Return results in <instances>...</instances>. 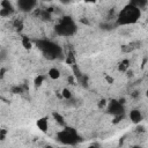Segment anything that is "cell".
I'll use <instances>...</instances> for the list:
<instances>
[{"instance_id":"6da1fadb","label":"cell","mask_w":148,"mask_h":148,"mask_svg":"<svg viewBox=\"0 0 148 148\" xmlns=\"http://www.w3.org/2000/svg\"><path fill=\"white\" fill-rule=\"evenodd\" d=\"M141 15H142L141 9H139L138 7H135L131 3H127L117 14L116 23H117V25H123V27L132 25V24H135L141 18Z\"/></svg>"},{"instance_id":"7a4b0ae2","label":"cell","mask_w":148,"mask_h":148,"mask_svg":"<svg viewBox=\"0 0 148 148\" xmlns=\"http://www.w3.org/2000/svg\"><path fill=\"white\" fill-rule=\"evenodd\" d=\"M57 139L59 142L64 145H69V146L76 145L77 142L81 141V138L77 134V132L71 127H65L64 130L59 131L57 133Z\"/></svg>"},{"instance_id":"3957f363","label":"cell","mask_w":148,"mask_h":148,"mask_svg":"<svg viewBox=\"0 0 148 148\" xmlns=\"http://www.w3.org/2000/svg\"><path fill=\"white\" fill-rule=\"evenodd\" d=\"M38 47L47 59H56L61 54V49L50 40L38 42Z\"/></svg>"},{"instance_id":"277c9868","label":"cell","mask_w":148,"mask_h":148,"mask_svg":"<svg viewBox=\"0 0 148 148\" xmlns=\"http://www.w3.org/2000/svg\"><path fill=\"white\" fill-rule=\"evenodd\" d=\"M76 31V25L71 17H64L57 25L56 32L60 36H72Z\"/></svg>"},{"instance_id":"5b68a950","label":"cell","mask_w":148,"mask_h":148,"mask_svg":"<svg viewBox=\"0 0 148 148\" xmlns=\"http://www.w3.org/2000/svg\"><path fill=\"white\" fill-rule=\"evenodd\" d=\"M37 6V0H17V7L22 12H31Z\"/></svg>"},{"instance_id":"8992f818","label":"cell","mask_w":148,"mask_h":148,"mask_svg":"<svg viewBox=\"0 0 148 148\" xmlns=\"http://www.w3.org/2000/svg\"><path fill=\"white\" fill-rule=\"evenodd\" d=\"M108 110L110 113L114 114V116H120V113L124 112V108H123V104L120 103V101H111L109 103V106H108Z\"/></svg>"},{"instance_id":"52a82bcc","label":"cell","mask_w":148,"mask_h":148,"mask_svg":"<svg viewBox=\"0 0 148 148\" xmlns=\"http://www.w3.org/2000/svg\"><path fill=\"white\" fill-rule=\"evenodd\" d=\"M13 12H14V8H13L12 3L9 2V0H2L1 1V9H0L1 16H9V14H12Z\"/></svg>"},{"instance_id":"ba28073f","label":"cell","mask_w":148,"mask_h":148,"mask_svg":"<svg viewBox=\"0 0 148 148\" xmlns=\"http://www.w3.org/2000/svg\"><path fill=\"white\" fill-rule=\"evenodd\" d=\"M130 119L133 124H139L143 119V114L139 109H133L130 111Z\"/></svg>"},{"instance_id":"9c48e42d","label":"cell","mask_w":148,"mask_h":148,"mask_svg":"<svg viewBox=\"0 0 148 148\" xmlns=\"http://www.w3.org/2000/svg\"><path fill=\"white\" fill-rule=\"evenodd\" d=\"M36 126L38 127V130L40 132H44V133L47 132V130H49V119H47V117H42V118L37 119Z\"/></svg>"},{"instance_id":"30bf717a","label":"cell","mask_w":148,"mask_h":148,"mask_svg":"<svg viewBox=\"0 0 148 148\" xmlns=\"http://www.w3.org/2000/svg\"><path fill=\"white\" fill-rule=\"evenodd\" d=\"M47 75H49V77H50L51 80H58V79L60 77L61 73H60V71H59L57 67H51V68L49 69V72H47Z\"/></svg>"},{"instance_id":"8fae6325","label":"cell","mask_w":148,"mask_h":148,"mask_svg":"<svg viewBox=\"0 0 148 148\" xmlns=\"http://www.w3.org/2000/svg\"><path fill=\"white\" fill-rule=\"evenodd\" d=\"M128 3H131V5H133V6H135V7H138L139 9H143L146 6H147V3H148V0H130V2Z\"/></svg>"},{"instance_id":"7c38bea8","label":"cell","mask_w":148,"mask_h":148,"mask_svg":"<svg viewBox=\"0 0 148 148\" xmlns=\"http://www.w3.org/2000/svg\"><path fill=\"white\" fill-rule=\"evenodd\" d=\"M128 67H130V60L128 59H124V60H121L120 62H119V65H118V71L119 72H127L128 71Z\"/></svg>"},{"instance_id":"4fadbf2b","label":"cell","mask_w":148,"mask_h":148,"mask_svg":"<svg viewBox=\"0 0 148 148\" xmlns=\"http://www.w3.org/2000/svg\"><path fill=\"white\" fill-rule=\"evenodd\" d=\"M61 95H62V97L65 98V99H71L72 98V92H71V90L69 89H67V88H64L62 90H61Z\"/></svg>"},{"instance_id":"5bb4252c","label":"cell","mask_w":148,"mask_h":148,"mask_svg":"<svg viewBox=\"0 0 148 148\" xmlns=\"http://www.w3.org/2000/svg\"><path fill=\"white\" fill-rule=\"evenodd\" d=\"M22 45H23L24 49H28V50H30L31 46H32V44H31V42L28 39V37H23V38H22Z\"/></svg>"},{"instance_id":"9a60e30c","label":"cell","mask_w":148,"mask_h":148,"mask_svg":"<svg viewBox=\"0 0 148 148\" xmlns=\"http://www.w3.org/2000/svg\"><path fill=\"white\" fill-rule=\"evenodd\" d=\"M44 76L43 75H38L36 79H35V86L36 87H39V86H42V83L44 82Z\"/></svg>"},{"instance_id":"2e32d148","label":"cell","mask_w":148,"mask_h":148,"mask_svg":"<svg viewBox=\"0 0 148 148\" xmlns=\"http://www.w3.org/2000/svg\"><path fill=\"white\" fill-rule=\"evenodd\" d=\"M53 117H54V119L60 124V125H65V121H64V118L59 114V113H57V112H54L53 113Z\"/></svg>"},{"instance_id":"e0dca14e","label":"cell","mask_w":148,"mask_h":148,"mask_svg":"<svg viewBox=\"0 0 148 148\" xmlns=\"http://www.w3.org/2000/svg\"><path fill=\"white\" fill-rule=\"evenodd\" d=\"M105 80L108 83H112L113 82V77L112 76H109V75H105Z\"/></svg>"},{"instance_id":"ac0fdd59","label":"cell","mask_w":148,"mask_h":148,"mask_svg":"<svg viewBox=\"0 0 148 148\" xmlns=\"http://www.w3.org/2000/svg\"><path fill=\"white\" fill-rule=\"evenodd\" d=\"M5 135H6V131L5 130H1V134H0L1 140H5Z\"/></svg>"},{"instance_id":"d6986e66","label":"cell","mask_w":148,"mask_h":148,"mask_svg":"<svg viewBox=\"0 0 148 148\" xmlns=\"http://www.w3.org/2000/svg\"><path fill=\"white\" fill-rule=\"evenodd\" d=\"M86 3H96L98 0H83Z\"/></svg>"},{"instance_id":"ffe728a7","label":"cell","mask_w":148,"mask_h":148,"mask_svg":"<svg viewBox=\"0 0 148 148\" xmlns=\"http://www.w3.org/2000/svg\"><path fill=\"white\" fill-rule=\"evenodd\" d=\"M59 1H60V2H62V3H68L71 0H59Z\"/></svg>"},{"instance_id":"44dd1931","label":"cell","mask_w":148,"mask_h":148,"mask_svg":"<svg viewBox=\"0 0 148 148\" xmlns=\"http://www.w3.org/2000/svg\"><path fill=\"white\" fill-rule=\"evenodd\" d=\"M146 96H147V97H148V89H147V90H146Z\"/></svg>"},{"instance_id":"7402d4cb","label":"cell","mask_w":148,"mask_h":148,"mask_svg":"<svg viewBox=\"0 0 148 148\" xmlns=\"http://www.w3.org/2000/svg\"><path fill=\"white\" fill-rule=\"evenodd\" d=\"M44 1H49V0H44Z\"/></svg>"}]
</instances>
